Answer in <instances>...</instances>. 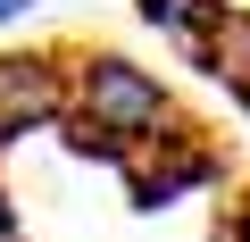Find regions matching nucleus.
<instances>
[{
    "label": "nucleus",
    "instance_id": "obj_6",
    "mask_svg": "<svg viewBox=\"0 0 250 242\" xmlns=\"http://www.w3.org/2000/svg\"><path fill=\"white\" fill-rule=\"evenodd\" d=\"M0 242H25V217H17V200H9V184H0Z\"/></svg>",
    "mask_w": 250,
    "mask_h": 242
},
{
    "label": "nucleus",
    "instance_id": "obj_2",
    "mask_svg": "<svg viewBox=\"0 0 250 242\" xmlns=\"http://www.w3.org/2000/svg\"><path fill=\"white\" fill-rule=\"evenodd\" d=\"M67 126V50H0V151Z\"/></svg>",
    "mask_w": 250,
    "mask_h": 242
},
{
    "label": "nucleus",
    "instance_id": "obj_5",
    "mask_svg": "<svg viewBox=\"0 0 250 242\" xmlns=\"http://www.w3.org/2000/svg\"><path fill=\"white\" fill-rule=\"evenodd\" d=\"M208 75H217V84H233V100L250 109V9H233V25H225V42L208 50Z\"/></svg>",
    "mask_w": 250,
    "mask_h": 242
},
{
    "label": "nucleus",
    "instance_id": "obj_4",
    "mask_svg": "<svg viewBox=\"0 0 250 242\" xmlns=\"http://www.w3.org/2000/svg\"><path fill=\"white\" fill-rule=\"evenodd\" d=\"M142 9V25L159 34V42H175L184 59H200L208 67V50L225 42V25H233V0H134Z\"/></svg>",
    "mask_w": 250,
    "mask_h": 242
},
{
    "label": "nucleus",
    "instance_id": "obj_7",
    "mask_svg": "<svg viewBox=\"0 0 250 242\" xmlns=\"http://www.w3.org/2000/svg\"><path fill=\"white\" fill-rule=\"evenodd\" d=\"M34 9H42V0H0V34H9V25H25Z\"/></svg>",
    "mask_w": 250,
    "mask_h": 242
},
{
    "label": "nucleus",
    "instance_id": "obj_3",
    "mask_svg": "<svg viewBox=\"0 0 250 242\" xmlns=\"http://www.w3.org/2000/svg\"><path fill=\"white\" fill-rule=\"evenodd\" d=\"M125 184H134V200H142V209H167V200H184V192L217 184V151H208L192 126H175L159 151H142L134 167H125Z\"/></svg>",
    "mask_w": 250,
    "mask_h": 242
},
{
    "label": "nucleus",
    "instance_id": "obj_1",
    "mask_svg": "<svg viewBox=\"0 0 250 242\" xmlns=\"http://www.w3.org/2000/svg\"><path fill=\"white\" fill-rule=\"evenodd\" d=\"M184 126V109L159 67L125 59V50H67V142L100 167H134Z\"/></svg>",
    "mask_w": 250,
    "mask_h": 242
}]
</instances>
